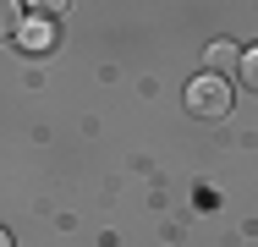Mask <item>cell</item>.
Here are the masks:
<instances>
[{"mask_svg": "<svg viewBox=\"0 0 258 247\" xmlns=\"http://www.w3.org/2000/svg\"><path fill=\"white\" fill-rule=\"evenodd\" d=\"M55 39H60V28H55V17H33V22H22L17 28V44L28 49V55H50Z\"/></svg>", "mask_w": 258, "mask_h": 247, "instance_id": "obj_2", "label": "cell"}, {"mask_svg": "<svg viewBox=\"0 0 258 247\" xmlns=\"http://www.w3.org/2000/svg\"><path fill=\"white\" fill-rule=\"evenodd\" d=\"M187 110H192V115H204V121L231 115V88H225V77H214V72L192 77V83H187Z\"/></svg>", "mask_w": 258, "mask_h": 247, "instance_id": "obj_1", "label": "cell"}, {"mask_svg": "<svg viewBox=\"0 0 258 247\" xmlns=\"http://www.w3.org/2000/svg\"><path fill=\"white\" fill-rule=\"evenodd\" d=\"M236 72H242V83L258 94V44L253 49H242V60H236Z\"/></svg>", "mask_w": 258, "mask_h": 247, "instance_id": "obj_5", "label": "cell"}, {"mask_svg": "<svg viewBox=\"0 0 258 247\" xmlns=\"http://www.w3.org/2000/svg\"><path fill=\"white\" fill-rule=\"evenodd\" d=\"M22 28V0H0V39H17Z\"/></svg>", "mask_w": 258, "mask_h": 247, "instance_id": "obj_4", "label": "cell"}, {"mask_svg": "<svg viewBox=\"0 0 258 247\" xmlns=\"http://www.w3.org/2000/svg\"><path fill=\"white\" fill-rule=\"evenodd\" d=\"M0 247H11V231H6V225H0Z\"/></svg>", "mask_w": 258, "mask_h": 247, "instance_id": "obj_7", "label": "cell"}, {"mask_svg": "<svg viewBox=\"0 0 258 247\" xmlns=\"http://www.w3.org/2000/svg\"><path fill=\"white\" fill-rule=\"evenodd\" d=\"M236 60H242V49H236V44H225V39L204 49V66L214 72V77H220V72H236Z\"/></svg>", "mask_w": 258, "mask_h": 247, "instance_id": "obj_3", "label": "cell"}, {"mask_svg": "<svg viewBox=\"0 0 258 247\" xmlns=\"http://www.w3.org/2000/svg\"><path fill=\"white\" fill-rule=\"evenodd\" d=\"M28 6H33V11H39V17H60V11H66V6H72V0H28Z\"/></svg>", "mask_w": 258, "mask_h": 247, "instance_id": "obj_6", "label": "cell"}]
</instances>
